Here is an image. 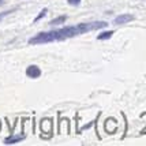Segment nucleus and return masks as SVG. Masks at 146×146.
Listing matches in <instances>:
<instances>
[{"instance_id":"12","label":"nucleus","mask_w":146,"mask_h":146,"mask_svg":"<svg viewBox=\"0 0 146 146\" xmlns=\"http://www.w3.org/2000/svg\"><path fill=\"white\" fill-rule=\"evenodd\" d=\"M0 127H1V124H0Z\"/></svg>"},{"instance_id":"9","label":"nucleus","mask_w":146,"mask_h":146,"mask_svg":"<svg viewBox=\"0 0 146 146\" xmlns=\"http://www.w3.org/2000/svg\"><path fill=\"white\" fill-rule=\"evenodd\" d=\"M13 11H15V8H14V10H7V11H3V13H0V21H1L3 18H4L6 15H8V14H11Z\"/></svg>"},{"instance_id":"3","label":"nucleus","mask_w":146,"mask_h":146,"mask_svg":"<svg viewBox=\"0 0 146 146\" xmlns=\"http://www.w3.org/2000/svg\"><path fill=\"white\" fill-rule=\"evenodd\" d=\"M26 74H27L29 78L36 79V78H38V76L41 75V70H40V67H37V66H29L27 70H26Z\"/></svg>"},{"instance_id":"8","label":"nucleus","mask_w":146,"mask_h":146,"mask_svg":"<svg viewBox=\"0 0 146 146\" xmlns=\"http://www.w3.org/2000/svg\"><path fill=\"white\" fill-rule=\"evenodd\" d=\"M46 13H48V10H46V8H44V10H42V11H41V13L38 14L36 18H34V22H38V21H40L41 18H44L45 15H46Z\"/></svg>"},{"instance_id":"11","label":"nucleus","mask_w":146,"mask_h":146,"mask_svg":"<svg viewBox=\"0 0 146 146\" xmlns=\"http://www.w3.org/2000/svg\"><path fill=\"white\" fill-rule=\"evenodd\" d=\"M4 3V0H0V4H3Z\"/></svg>"},{"instance_id":"1","label":"nucleus","mask_w":146,"mask_h":146,"mask_svg":"<svg viewBox=\"0 0 146 146\" xmlns=\"http://www.w3.org/2000/svg\"><path fill=\"white\" fill-rule=\"evenodd\" d=\"M108 23L104 21H97V22H88V23H79L75 26H68V27H62L57 30H51V32L38 33L33 38L29 40L30 44H45V42H52V41H59V40H66L83 34V33H89L92 30L102 29L107 27Z\"/></svg>"},{"instance_id":"5","label":"nucleus","mask_w":146,"mask_h":146,"mask_svg":"<svg viewBox=\"0 0 146 146\" xmlns=\"http://www.w3.org/2000/svg\"><path fill=\"white\" fill-rule=\"evenodd\" d=\"M25 138V134H18V135H11V137H8L4 139L6 143H15V142H18V141H22Z\"/></svg>"},{"instance_id":"4","label":"nucleus","mask_w":146,"mask_h":146,"mask_svg":"<svg viewBox=\"0 0 146 146\" xmlns=\"http://www.w3.org/2000/svg\"><path fill=\"white\" fill-rule=\"evenodd\" d=\"M40 127H41V131H42V133L51 134V131H52V120L51 119H42Z\"/></svg>"},{"instance_id":"10","label":"nucleus","mask_w":146,"mask_h":146,"mask_svg":"<svg viewBox=\"0 0 146 146\" xmlns=\"http://www.w3.org/2000/svg\"><path fill=\"white\" fill-rule=\"evenodd\" d=\"M67 3L70 6H79L81 4V0H67Z\"/></svg>"},{"instance_id":"6","label":"nucleus","mask_w":146,"mask_h":146,"mask_svg":"<svg viewBox=\"0 0 146 146\" xmlns=\"http://www.w3.org/2000/svg\"><path fill=\"white\" fill-rule=\"evenodd\" d=\"M66 19H67V17H66V15H62V17H57V18L52 19L51 22H49V25H51V26L62 25V23H64V22H66Z\"/></svg>"},{"instance_id":"2","label":"nucleus","mask_w":146,"mask_h":146,"mask_svg":"<svg viewBox=\"0 0 146 146\" xmlns=\"http://www.w3.org/2000/svg\"><path fill=\"white\" fill-rule=\"evenodd\" d=\"M131 21H134V15H131V14H123V15L116 17L113 22L115 25H124V23H128Z\"/></svg>"},{"instance_id":"7","label":"nucleus","mask_w":146,"mask_h":146,"mask_svg":"<svg viewBox=\"0 0 146 146\" xmlns=\"http://www.w3.org/2000/svg\"><path fill=\"white\" fill-rule=\"evenodd\" d=\"M113 36V32L112 30H107V32H102L101 34H98L97 36V40H108Z\"/></svg>"}]
</instances>
